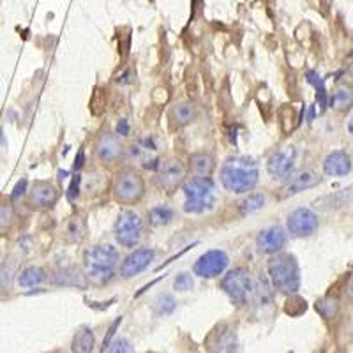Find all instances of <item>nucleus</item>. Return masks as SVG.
Instances as JSON below:
<instances>
[{
	"mask_svg": "<svg viewBox=\"0 0 353 353\" xmlns=\"http://www.w3.org/2000/svg\"><path fill=\"white\" fill-rule=\"evenodd\" d=\"M346 128H348V132L353 137V115H352V119L348 121V125H346Z\"/></svg>",
	"mask_w": 353,
	"mask_h": 353,
	"instance_id": "obj_40",
	"label": "nucleus"
},
{
	"mask_svg": "<svg viewBox=\"0 0 353 353\" xmlns=\"http://www.w3.org/2000/svg\"><path fill=\"white\" fill-rule=\"evenodd\" d=\"M353 106V87L348 83H339L330 96V108L336 112H348Z\"/></svg>",
	"mask_w": 353,
	"mask_h": 353,
	"instance_id": "obj_22",
	"label": "nucleus"
},
{
	"mask_svg": "<svg viewBox=\"0 0 353 353\" xmlns=\"http://www.w3.org/2000/svg\"><path fill=\"white\" fill-rule=\"evenodd\" d=\"M314 307H316V311L320 313L321 318H325V320H330V318H334L337 314V301L336 299H321V301H316V304H314Z\"/></svg>",
	"mask_w": 353,
	"mask_h": 353,
	"instance_id": "obj_31",
	"label": "nucleus"
},
{
	"mask_svg": "<svg viewBox=\"0 0 353 353\" xmlns=\"http://www.w3.org/2000/svg\"><path fill=\"white\" fill-rule=\"evenodd\" d=\"M117 134H119V137H128L129 134V124L125 119L119 121V124H117Z\"/></svg>",
	"mask_w": 353,
	"mask_h": 353,
	"instance_id": "obj_37",
	"label": "nucleus"
},
{
	"mask_svg": "<svg viewBox=\"0 0 353 353\" xmlns=\"http://www.w3.org/2000/svg\"><path fill=\"white\" fill-rule=\"evenodd\" d=\"M175 307L176 302L175 299H173L172 293H159L156 302H154V311H156V314H159V316H168V314H172L173 311H175Z\"/></svg>",
	"mask_w": 353,
	"mask_h": 353,
	"instance_id": "obj_29",
	"label": "nucleus"
},
{
	"mask_svg": "<svg viewBox=\"0 0 353 353\" xmlns=\"http://www.w3.org/2000/svg\"><path fill=\"white\" fill-rule=\"evenodd\" d=\"M209 353H237V336L233 330H226L221 334L217 343Z\"/></svg>",
	"mask_w": 353,
	"mask_h": 353,
	"instance_id": "obj_28",
	"label": "nucleus"
},
{
	"mask_svg": "<svg viewBox=\"0 0 353 353\" xmlns=\"http://www.w3.org/2000/svg\"><path fill=\"white\" fill-rule=\"evenodd\" d=\"M253 293H254V297H256L258 305H269L270 301H272L269 285H267V281H263L261 277L256 283H253Z\"/></svg>",
	"mask_w": 353,
	"mask_h": 353,
	"instance_id": "obj_32",
	"label": "nucleus"
},
{
	"mask_svg": "<svg viewBox=\"0 0 353 353\" xmlns=\"http://www.w3.org/2000/svg\"><path fill=\"white\" fill-rule=\"evenodd\" d=\"M346 292H348L350 297H353V276H352V279H350V281H348V286H346Z\"/></svg>",
	"mask_w": 353,
	"mask_h": 353,
	"instance_id": "obj_39",
	"label": "nucleus"
},
{
	"mask_svg": "<svg viewBox=\"0 0 353 353\" xmlns=\"http://www.w3.org/2000/svg\"><path fill=\"white\" fill-rule=\"evenodd\" d=\"M132 161H138L143 168H157L159 156H157V145L150 138H140L128 149Z\"/></svg>",
	"mask_w": 353,
	"mask_h": 353,
	"instance_id": "obj_16",
	"label": "nucleus"
},
{
	"mask_svg": "<svg viewBox=\"0 0 353 353\" xmlns=\"http://www.w3.org/2000/svg\"><path fill=\"white\" fill-rule=\"evenodd\" d=\"M267 272H269L270 285L279 293L293 295L301 290V269L293 254L283 253V251L272 254L267 263Z\"/></svg>",
	"mask_w": 353,
	"mask_h": 353,
	"instance_id": "obj_3",
	"label": "nucleus"
},
{
	"mask_svg": "<svg viewBox=\"0 0 353 353\" xmlns=\"http://www.w3.org/2000/svg\"><path fill=\"white\" fill-rule=\"evenodd\" d=\"M108 353H134L132 343L125 337H117L115 341L110 343V352Z\"/></svg>",
	"mask_w": 353,
	"mask_h": 353,
	"instance_id": "obj_35",
	"label": "nucleus"
},
{
	"mask_svg": "<svg viewBox=\"0 0 353 353\" xmlns=\"http://www.w3.org/2000/svg\"><path fill=\"white\" fill-rule=\"evenodd\" d=\"M121 263V254L113 245L96 244L83 253V276L94 285H106L113 279Z\"/></svg>",
	"mask_w": 353,
	"mask_h": 353,
	"instance_id": "obj_2",
	"label": "nucleus"
},
{
	"mask_svg": "<svg viewBox=\"0 0 353 353\" xmlns=\"http://www.w3.org/2000/svg\"><path fill=\"white\" fill-rule=\"evenodd\" d=\"M147 219H149V225L152 228H163V226L172 225L175 221V210L170 205H156L149 210Z\"/></svg>",
	"mask_w": 353,
	"mask_h": 353,
	"instance_id": "obj_26",
	"label": "nucleus"
},
{
	"mask_svg": "<svg viewBox=\"0 0 353 353\" xmlns=\"http://www.w3.org/2000/svg\"><path fill=\"white\" fill-rule=\"evenodd\" d=\"M17 223L14 201L8 196H0V235H8Z\"/></svg>",
	"mask_w": 353,
	"mask_h": 353,
	"instance_id": "obj_23",
	"label": "nucleus"
},
{
	"mask_svg": "<svg viewBox=\"0 0 353 353\" xmlns=\"http://www.w3.org/2000/svg\"><path fill=\"white\" fill-rule=\"evenodd\" d=\"M320 226V221L314 210L307 209V207H299V209L292 210L286 217V232L290 237L304 239L311 237Z\"/></svg>",
	"mask_w": 353,
	"mask_h": 353,
	"instance_id": "obj_11",
	"label": "nucleus"
},
{
	"mask_svg": "<svg viewBox=\"0 0 353 353\" xmlns=\"http://www.w3.org/2000/svg\"><path fill=\"white\" fill-rule=\"evenodd\" d=\"M297 163V150L293 147H285L272 152L267 159V172L276 181H288L295 172Z\"/></svg>",
	"mask_w": 353,
	"mask_h": 353,
	"instance_id": "obj_14",
	"label": "nucleus"
},
{
	"mask_svg": "<svg viewBox=\"0 0 353 353\" xmlns=\"http://www.w3.org/2000/svg\"><path fill=\"white\" fill-rule=\"evenodd\" d=\"M267 203V198H265L263 193H245L242 200H239L237 207L241 210L242 216H248V214H254L258 210H261Z\"/></svg>",
	"mask_w": 353,
	"mask_h": 353,
	"instance_id": "obj_27",
	"label": "nucleus"
},
{
	"mask_svg": "<svg viewBox=\"0 0 353 353\" xmlns=\"http://www.w3.org/2000/svg\"><path fill=\"white\" fill-rule=\"evenodd\" d=\"M143 232L145 223L137 210H121V214L117 216L115 226H113L117 244L125 249L138 248V244L143 239Z\"/></svg>",
	"mask_w": 353,
	"mask_h": 353,
	"instance_id": "obj_6",
	"label": "nucleus"
},
{
	"mask_svg": "<svg viewBox=\"0 0 353 353\" xmlns=\"http://www.w3.org/2000/svg\"><path fill=\"white\" fill-rule=\"evenodd\" d=\"M147 193V184L141 172L134 166H124L115 173L112 182V194L117 203L132 207L143 200Z\"/></svg>",
	"mask_w": 353,
	"mask_h": 353,
	"instance_id": "obj_4",
	"label": "nucleus"
},
{
	"mask_svg": "<svg viewBox=\"0 0 353 353\" xmlns=\"http://www.w3.org/2000/svg\"><path fill=\"white\" fill-rule=\"evenodd\" d=\"M170 121L175 128H188L198 119V106L193 101H179L170 108Z\"/></svg>",
	"mask_w": 353,
	"mask_h": 353,
	"instance_id": "obj_20",
	"label": "nucleus"
},
{
	"mask_svg": "<svg viewBox=\"0 0 353 353\" xmlns=\"http://www.w3.org/2000/svg\"><path fill=\"white\" fill-rule=\"evenodd\" d=\"M182 191L185 194V201L182 205V210L185 214H203L210 210L216 203L214 196L212 176H188V181L182 184Z\"/></svg>",
	"mask_w": 353,
	"mask_h": 353,
	"instance_id": "obj_5",
	"label": "nucleus"
},
{
	"mask_svg": "<svg viewBox=\"0 0 353 353\" xmlns=\"http://www.w3.org/2000/svg\"><path fill=\"white\" fill-rule=\"evenodd\" d=\"M88 235V225L85 216L81 214H72L62 225V239L68 244H81Z\"/></svg>",
	"mask_w": 353,
	"mask_h": 353,
	"instance_id": "obj_18",
	"label": "nucleus"
},
{
	"mask_svg": "<svg viewBox=\"0 0 353 353\" xmlns=\"http://www.w3.org/2000/svg\"><path fill=\"white\" fill-rule=\"evenodd\" d=\"M96 346V336L88 327H80L72 337L71 352L72 353H92Z\"/></svg>",
	"mask_w": 353,
	"mask_h": 353,
	"instance_id": "obj_25",
	"label": "nucleus"
},
{
	"mask_svg": "<svg viewBox=\"0 0 353 353\" xmlns=\"http://www.w3.org/2000/svg\"><path fill=\"white\" fill-rule=\"evenodd\" d=\"M194 281L191 272H181L179 276L175 277V281H173V288L176 292H189V290H193Z\"/></svg>",
	"mask_w": 353,
	"mask_h": 353,
	"instance_id": "obj_34",
	"label": "nucleus"
},
{
	"mask_svg": "<svg viewBox=\"0 0 353 353\" xmlns=\"http://www.w3.org/2000/svg\"><path fill=\"white\" fill-rule=\"evenodd\" d=\"M228 263V254L223 249H210L194 261L193 274L201 279H214L225 274Z\"/></svg>",
	"mask_w": 353,
	"mask_h": 353,
	"instance_id": "obj_12",
	"label": "nucleus"
},
{
	"mask_svg": "<svg viewBox=\"0 0 353 353\" xmlns=\"http://www.w3.org/2000/svg\"><path fill=\"white\" fill-rule=\"evenodd\" d=\"M352 157L345 150H334L323 159V173L327 176H345L352 172Z\"/></svg>",
	"mask_w": 353,
	"mask_h": 353,
	"instance_id": "obj_19",
	"label": "nucleus"
},
{
	"mask_svg": "<svg viewBox=\"0 0 353 353\" xmlns=\"http://www.w3.org/2000/svg\"><path fill=\"white\" fill-rule=\"evenodd\" d=\"M216 157L209 150H200L189 156L188 168L194 176H212L216 172Z\"/></svg>",
	"mask_w": 353,
	"mask_h": 353,
	"instance_id": "obj_21",
	"label": "nucleus"
},
{
	"mask_svg": "<svg viewBox=\"0 0 353 353\" xmlns=\"http://www.w3.org/2000/svg\"><path fill=\"white\" fill-rule=\"evenodd\" d=\"M125 147L122 143L121 137L117 132L108 131H101L96 137L92 145V152L94 159H96L97 165L105 166V168H110V166H115L117 163H121L125 156Z\"/></svg>",
	"mask_w": 353,
	"mask_h": 353,
	"instance_id": "obj_8",
	"label": "nucleus"
},
{
	"mask_svg": "<svg viewBox=\"0 0 353 353\" xmlns=\"http://www.w3.org/2000/svg\"><path fill=\"white\" fill-rule=\"evenodd\" d=\"M189 168L188 163L181 157L172 156L161 159L156 168V185L166 194H173L176 189H181L182 184L188 181Z\"/></svg>",
	"mask_w": 353,
	"mask_h": 353,
	"instance_id": "obj_7",
	"label": "nucleus"
},
{
	"mask_svg": "<svg viewBox=\"0 0 353 353\" xmlns=\"http://www.w3.org/2000/svg\"><path fill=\"white\" fill-rule=\"evenodd\" d=\"M81 277H85V276H81L78 270L62 269V270H59V272H57L55 283H57V285H61V286L62 285H64V286H78V285L83 286V283H80Z\"/></svg>",
	"mask_w": 353,
	"mask_h": 353,
	"instance_id": "obj_30",
	"label": "nucleus"
},
{
	"mask_svg": "<svg viewBox=\"0 0 353 353\" xmlns=\"http://www.w3.org/2000/svg\"><path fill=\"white\" fill-rule=\"evenodd\" d=\"M286 242H288V232L281 226H267V228L260 230L256 235L258 251L267 256L285 251Z\"/></svg>",
	"mask_w": 353,
	"mask_h": 353,
	"instance_id": "obj_15",
	"label": "nucleus"
},
{
	"mask_svg": "<svg viewBox=\"0 0 353 353\" xmlns=\"http://www.w3.org/2000/svg\"><path fill=\"white\" fill-rule=\"evenodd\" d=\"M20 193L21 194L27 193V181H25V179H23V181L18 182V185H17V188H14V193H12L9 198H11L12 201H17V198L20 196Z\"/></svg>",
	"mask_w": 353,
	"mask_h": 353,
	"instance_id": "obj_36",
	"label": "nucleus"
},
{
	"mask_svg": "<svg viewBox=\"0 0 353 353\" xmlns=\"http://www.w3.org/2000/svg\"><path fill=\"white\" fill-rule=\"evenodd\" d=\"M80 175H77L74 176V181H72V185H71V191H69V198H71V200H74V198H77V194H78V191H77V184H80Z\"/></svg>",
	"mask_w": 353,
	"mask_h": 353,
	"instance_id": "obj_38",
	"label": "nucleus"
},
{
	"mask_svg": "<svg viewBox=\"0 0 353 353\" xmlns=\"http://www.w3.org/2000/svg\"><path fill=\"white\" fill-rule=\"evenodd\" d=\"M221 185L233 194L251 193L260 182V170L253 159L228 157L219 170Z\"/></svg>",
	"mask_w": 353,
	"mask_h": 353,
	"instance_id": "obj_1",
	"label": "nucleus"
},
{
	"mask_svg": "<svg viewBox=\"0 0 353 353\" xmlns=\"http://www.w3.org/2000/svg\"><path fill=\"white\" fill-rule=\"evenodd\" d=\"M44 281H46V270L37 265H28L18 274V285L21 288H34V286L43 285Z\"/></svg>",
	"mask_w": 353,
	"mask_h": 353,
	"instance_id": "obj_24",
	"label": "nucleus"
},
{
	"mask_svg": "<svg viewBox=\"0 0 353 353\" xmlns=\"http://www.w3.org/2000/svg\"><path fill=\"white\" fill-rule=\"evenodd\" d=\"M348 71H350V74L353 77V55L350 57V61H348Z\"/></svg>",
	"mask_w": 353,
	"mask_h": 353,
	"instance_id": "obj_41",
	"label": "nucleus"
},
{
	"mask_svg": "<svg viewBox=\"0 0 353 353\" xmlns=\"http://www.w3.org/2000/svg\"><path fill=\"white\" fill-rule=\"evenodd\" d=\"M61 200V189L50 181H36L32 188L27 191L25 203L30 210L36 212H46L52 210Z\"/></svg>",
	"mask_w": 353,
	"mask_h": 353,
	"instance_id": "obj_10",
	"label": "nucleus"
},
{
	"mask_svg": "<svg viewBox=\"0 0 353 353\" xmlns=\"http://www.w3.org/2000/svg\"><path fill=\"white\" fill-rule=\"evenodd\" d=\"M154 258H156V251L152 248L132 249L131 253L119 263L117 274L122 279H132L134 276H138V274L145 272V270L149 269Z\"/></svg>",
	"mask_w": 353,
	"mask_h": 353,
	"instance_id": "obj_13",
	"label": "nucleus"
},
{
	"mask_svg": "<svg viewBox=\"0 0 353 353\" xmlns=\"http://www.w3.org/2000/svg\"><path fill=\"white\" fill-rule=\"evenodd\" d=\"M305 301L304 299L297 297V293H293V295H290V299L286 301V305H285V313L290 314V316H299V314H302L305 311Z\"/></svg>",
	"mask_w": 353,
	"mask_h": 353,
	"instance_id": "obj_33",
	"label": "nucleus"
},
{
	"mask_svg": "<svg viewBox=\"0 0 353 353\" xmlns=\"http://www.w3.org/2000/svg\"><path fill=\"white\" fill-rule=\"evenodd\" d=\"M0 256H2V253H0Z\"/></svg>",
	"mask_w": 353,
	"mask_h": 353,
	"instance_id": "obj_42",
	"label": "nucleus"
},
{
	"mask_svg": "<svg viewBox=\"0 0 353 353\" xmlns=\"http://www.w3.org/2000/svg\"><path fill=\"white\" fill-rule=\"evenodd\" d=\"M320 182L321 176L316 172H313V170H304V172L297 173V175H292V179H288V182L281 188V198L295 196V194L302 193L305 189L316 188Z\"/></svg>",
	"mask_w": 353,
	"mask_h": 353,
	"instance_id": "obj_17",
	"label": "nucleus"
},
{
	"mask_svg": "<svg viewBox=\"0 0 353 353\" xmlns=\"http://www.w3.org/2000/svg\"><path fill=\"white\" fill-rule=\"evenodd\" d=\"M221 288L237 305H244L248 297L253 293V281L249 276V270L244 267H235L221 279Z\"/></svg>",
	"mask_w": 353,
	"mask_h": 353,
	"instance_id": "obj_9",
	"label": "nucleus"
}]
</instances>
